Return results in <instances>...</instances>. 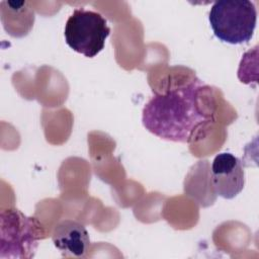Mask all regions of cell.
Returning a JSON list of instances; mask_svg holds the SVG:
<instances>
[{"instance_id":"cell-1","label":"cell","mask_w":259,"mask_h":259,"mask_svg":"<svg viewBox=\"0 0 259 259\" xmlns=\"http://www.w3.org/2000/svg\"><path fill=\"white\" fill-rule=\"evenodd\" d=\"M204 85L194 78L186 85L155 94L143 108V125L160 139L189 143L194 132L210 121L198 103V93Z\"/></svg>"},{"instance_id":"cell-2","label":"cell","mask_w":259,"mask_h":259,"mask_svg":"<svg viewBox=\"0 0 259 259\" xmlns=\"http://www.w3.org/2000/svg\"><path fill=\"white\" fill-rule=\"evenodd\" d=\"M208 20L213 34L220 40L238 45L252 38L257 11L249 0H219L212 4Z\"/></svg>"},{"instance_id":"cell-3","label":"cell","mask_w":259,"mask_h":259,"mask_svg":"<svg viewBox=\"0 0 259 259\" xmlns=\"http://www.w3.org/2000/svg\"><path fill=\"white\" fill-rule=\"evenodd\" d=\"M40 223L23 214L17 208H8L0 214V258H32L44 238Z\"/></svg>"},{"instance_id":"cell-4","label":"cell","mask_w":259,"mask_h":259,"mask_svg":"<svg viewBox=\"0 0 259 259\" xmlns=\"http://www.w3.org/2000/svg\"><path fill=\"white\" fill-rule=\"evenodd\" d=\"M109 33L107 20L99 12L82 7L69 16L64 31L66 44L87 58L95 57L104 49Z\"/></svg>"},{"instance_id":"cell-5","label":"cell","mask_w":259,"mask_h":259,"mask_svg":"<svg viewBox=\"0 0 259 259\" xmlns=\"http://www.w3.org/2000/svg\"><path fill=\"white\" fill-rule=\"evenodd\" d=\"M210 180L213 191L226 199L237 196L245 185V172L241 160L231 153H221L212 161Z\"/></svg>"},{"instance_id":"cell-6","label":"cell","mask_w":259,"mask_h":259,"mask_svg":"<svg viewBox=\"0 0 259 259\" xmlns=\"http://www.w3.org/2000/svg\"><path fill=\"white\" fill-rule=\"evenodd\" d=\"M52 240L63 257L83 258L90 247L89 234L84 225L70 219L55 226Z\"/></svg>"}]
</instances>
